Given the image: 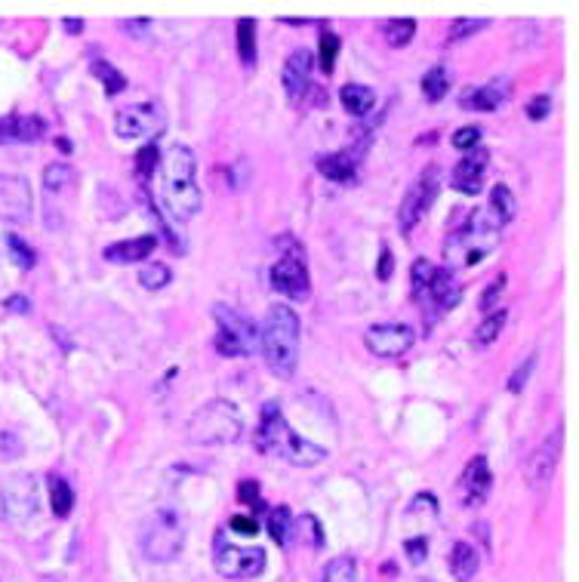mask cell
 I'll use <instances>...</instances> for the list:
<instances>
[{
    "label": "cell",
    "mask_w": 579,
    "mask_h": 582,
    "mask_svg": "<svg viewBox=\"0 0 579 582\" xmlns=\"http://www.w3.org/2000/svg\"><path fill=\"white\" fill-rule=\"evenodd\" d=\"M213 564L225 579H250L256 573H262L265 567V552L262 549H244V546H231L225 542V533L216 536V552H213Z\"/></svg>",
    "instance_id": "9"
},
{
    "label": "cell",
    "mask_w": 579,
    "mask_h": 582,
    "mask_svg": "<svg viewBox=\"0 0 579 582\" xmlns=\"http://www.w3.org/2000/svg\"><path fill=\"white\" fill-rule=\"evenodd\" d=\"M499 231H503V222L490 213V207H484L472 213V219L447 241V256L462 259V265H478L499 244Z\"/></svg>",
    "instance_id": "6"
},
{
    "label": "cell",
    "mask_w": 579,
    "mask_h": 582,
    "mask_svg": "<svg viewBox=\"0 0 579 582\" xmlns=\"http://www.w3.org/2000/svg\"><path fill=\"white\" fill-rule=\"evenodd\" d=\"M154 250H158V238L142 235V238H130V241H118V244L105 247V259L114 262V265H139Z\"/></svg>",
    "instance_id": "21"
},
{
    "label": "cell",
    "mask_w": 579,
    "mask_h": 582,
    "mask_svg": "<svg viewBox=\"0 0 579 582\" xmlns=\"http://www.w3.org/2000/svg\"><path fill=\"white\" fill-rule=\"evenodd\" d=\"M259 352L278 379H293L299 364V318L290 305H272L259 324Z\"/></svg>",
    "instance_id": "3"
},
{
    "label": "cell",
    "mask_w": 579,
    "mask_h": 582,
    "mask_svg": "<svg viewBox=\"0 0 579 582\" xmlns=\"http://www.w3.org/2000/svg\"><path fill=\"white\" fill-rule=\"evenodd\" d=\"M228 530L231 533H241V536H256L259 533V524L253 518H231L228 521Z\"/></svg>",
    "instance_id": "51"
},
{
    "label": "cell",
    "mask_w": 579,
    "mask_h": 582,
    "mask_svg": "<svg viewBox=\"0 0 579 582\" xmlns=\"http://www.w3.org/2000/svg\"><path fill=\"white\" fill-rule=\"evenodd\" d=\"M358 579V561L352 555H339L324 567L321 582H355Z\"/></svg>",
    "instance_id": "31"
},
{
    "label": "cell",
    "mask_w": 579,
    "mask_h": 582,
    "mask_svg": "<svg viewBox=\"0 0 579 582\" xmlns=\"http://www.w3.org/2000/svg\"><path fill=\"white\" fill-rule=\"evenodd\" d=\"M339 102H342V108L349 111V114H364L373 108V102H376V93L370 90V87H364V84H345L342 90H339Z\"/></svg>",
    "instance_id": "25"
},
{
    "label": "cell",
    "mask_w": 579,
    "mask_h": 582,
    "mask_svg": "<svg viewBox=\"0 0 579 582\" xmlns=\"http://www.w3.org/2000/svg\"><path fill=\"white\" fill-rule=\"evenodd\" d=\"M438 191H441V167L429 164L426 170L419 173V179L410 185V191L404 194V201H401V210H398L401 231H413L419 225V219L426 216L429 207L435 204Z\"/></svg>",
    "instance_id": "8"
},
{
    "label": "cell",
    "mask_w": 579,
    "mask_h": 582,
    "mask_svg": "<svg viewBox=\"0 0 579 582\" xmlns=\"http://www.w3.org/2000/svg\"><path fill=\"white\" fill-rule=\"evenodd\" d=\"M506 321H509V312H506V308H499V312H493L490 318H484V324H481L478 333H475V345H490V342H496L499 333H503V327H506Z\"/></svg>",
    "instance_id": "35"
},
{
    "label": "cell",
    "mask_w": 579,
    "mask_h": 582,
    "mask_svg": "<svg viewBox=\"0 0 579 582\" xmlns=\"http://www.w3.org/2000/svg\"><path fill=\"white\" fill-rule=\"evenodd\" d=\"M47 487H50V506H53V515H56V518H68L71 509H74V490H71V484H68L62 475H50V478H47Z\"/></svg>",
    "instance_id": "26"
},
{
    "label": "cell",
    "mask_w": 579,
    "mask_h": 582,
    "mask_svg": "<svg viewBox=\"0 0 579 582\" xmlns=\"http://www.w3.org/2000/svg\"><path fill=\"white\" fill-rule=\"evenodd\" d=\"M0 502H4L7 521L25 524L28 518H34L37 502H41V487H37V478H31V475L13 478L4 490H0Z\"/></svg>",
    "instance_id": "12"
},
{
    "label": "cell",
    "mask_w": 579,
    "mask_h": 582,
    "mask_svg": "<svg viewBox=\"0 0 579 582\" xmlns=\"http://www.w3.org/2000/svg\"><path fill=\"white\" fill-rule=\"evenodd\" d=\"M238 499H241V502H247V506H253V509H262L259 484H256V481H244V484H238Z\"/></svg>",
    "instance_id": "49"
},
{
    "label": "cell",
    "mask_w": 579,
    "mask_h": 582,
    "mask_svg": "<svg viewBox=\"0 0 579 582\" xmlns=\"http://www.w3.org/2000/svg\"><path fill=\"white\" fill-rule=\"evenodd\" d=\"M315 167L321 176H327L330 182H339V185H355V179H358V158H352V151L318 154Z\"/></svg>",
    "instance_id": "22"
},
{
    "label": "cell",
    "mask_w": 579,
    "mask_h": 582,
    "mask_svg": "<svg viewBox=\"0 0 579 582\" xmlns=\"http://www.w3.org/2000/svg\"><path fill=\"white\" fill-rule=\"evenodd\" d=\"M481 127H462V130H456L453 133V145L456 148H462V151H475V145L481 142Z\"/></svg>",
    "instance_id": "44"
},
{
    "label": "cell",
    "mask_w": 579,
    "mask_h": 582,
    "mask_svg": "<svg viewBox=\"0 0 579 582\" xmlns=\"http://www.w3.org/2000/svg\"><path fill=\"white\" fill-rule=\"evenodd\" d=\"M459 299H462V287L453 284V275H450L447 268H435L429 287L416 296V302L422 305V315H426V324H432L441 315H447Z\"/></svg>",
    "instance_id": "11"
},
{
    "label": "cell",
    "mask_w": 579,
    "mask_h": 582,
    "mask_svg": "<svg viewBox=\"0 0 579 582\" xmlns=\"http://www.w3.org/2000/svg\"><path fill=\"white\" fill-rule=\"evenodd\" d=\"M416 342V333L407 324H373L364 333L367 352L376 358H401L407 355Z\"/></svg>",
    "instance_id": "14"
},
{
    "label": "cell",
    "mask_w": 579,
    "mask_h": 582,
    "mask_svg": "<svg viewBox=\"0 0 579 582\" xmlns=\"http://www.w3.org/2000/svg\"><path fill=\"white\" fill-rule=\"evenodd\" d=\"M170 278H173V271H170L164 262L142 265V271H139V284H142L145 290H164V287L170 284Z\"/></svg>",
    "instance_id": "34"
},
{
    "label": "cell",
    "mask_w": 579,
    "mask_h": 582,
    "mask_svg": "<svg viewBox=\"0 0 579 582\" xmlns=\"http://www.w3.org/2000/svg\"><path fill=\"white\" fill-rule=\"evenodd\" d=\"M158 170H161V204H164V210L173 219H182V222L191 219V216H198L201 188L195 185L198 161H195V154H191V148L170 145L161 154Z\"/></svg>",
    "instance_id": "1"
},
{
    "label": "cell",
    "mask_w": 579,
    "mask_h": 582,
    "mask_svg": "<svg viewBox=\"0 0 579 582\" xmlns=\"http://www.w3.org/2000/svg\"><path fill=\"white\" fill-rule=\"evenodd\" d=\"M484 28H487V19H456V22L450 25L447 44L453 47L456 41H466V37H472V34H478V31H484Z\"/></svg>",
    "instance_id": "38"
},
{
    "label": "cell",
    "mask_w": 579,
    "mask_h": 582,
    "mask_svg": "<svg viewBox=\"0 0 579 582\" xmlns=\"http://www.w3.org/2000/svg\"><path fill=\"white\" fill-rule=\"evenodd\" d=\"M422 96H426V102H441L450 90V74L444 65H435L426 71V77H422Z\"/></svg>",
    "instance_id": "28"
},
{
    "label": "cell",
    "mask_w": 579,
    "mask_h": 582,
    "mask_svg": "<svg viewBox=\"0 0 579 582\" xmlns=\"http://www.w3.org/2000/svg\"><path fill=\"white\" fill-rule=\"evenodd\" d=\"M4 305H7V312H19V315H28V312H31V308H28V299H25V296H10Z\"/></svg>",
    "instance_id": "52"
},
{
    "label": "cell",
    "mask_w": 579,
    "mask_h": 582,
    "mask_svg": "<svg viewBox=\"0 0 579 582\" xmlns=\"http://www.w3.org/2000/svg\"><path fill=\"white\" fill-rule=\"evenodd\" d=\"M392 275H395V256H392L389 247H382L379 250V262H376V278L379 281H389Z\"/></svg>",
    "instance_id": "48"
},
{
    "label": "cell",
    "mask_w": 579,
    "mask_h": 582,
    "mask_svg": "<svg viewBox=\"0 0 579 582\" xmlns=\"http://www.w3.org/2000/svg\"><path fill=\"white\" fill-rule=\"evenodd\" d=\"M490 213L499 219V222H512V216H515V194L509 191V185H493V191H490Z\"/></svg>",
    "instance_id": "30"
},
{
    "label": "cell",
    "mask_w": 579,
    "mask_h": 582,
    "mask_svg": "<svg viewBox=\"0 0 579 582\" xmlns=\"http://www.w3.org/2000/svg\"><path fill=\"white\" fill-rule=\"evenodd\" d=\"M142 555L154 564H170L185 549V521L176 509H154L139 530Z\"/></svg>",
    "instance_id": "5"
},
{
    "label": "cell",
    "mask_w": 579,
    "mask_h": 582,
    "mask_svg": "<svg viewBox=\"0 0 579 582\" xmlns=\"http://www.w3.org/2000/svg\"><path fill=\"white\" fill-rule=\"evenodd\" d=\"M44 118L37 114H10L0 121V145H22V142H37L44 139Z\"/></svg>",
    "instance_id": "20"
},
{
    "label": "cell",
    "mask_w": 579,
    "mask_h": 582,
    "mask_svg": "<svg viewBox=\"0 0 579 582\" xmlns=\"http://www.w3.org/2000/svg\"><path fill=\"white\" fill-rule=\"evenodd\" d=\"M413 34H416V22L413 19H392L389 25H385V44L401 50L413 41Z\"/></svg>",
    "instance_id": "33"
},
{
    "label": "cell",
    "mask_w": 579,
    "mask_h": 582,
    "mask_svg": "<svg viewBox=\"0 0 579 582\" xmlns=\"http://www.w3.org/2000/svg\"><path fill=\"white\" fill-rule=\"evenodd\" d=\"M256 450L265 453V456H278V459H287L290 465H299V469H312V465L324 462L327 450L312 444V441H302L293 429L290 422L284 419L281 407L275 401H268L259 413V429H256V438H253Z\"/></svg>",
    "instance_id": "2"
},
{
    "label": "cell",
    "mask_w": 579,
    "mask_h": 582,
    "mask_svg": "<svg viewBox=\"0 0 579 582\" xmlns=\"http://www.w3.org/2000/svg\"><path fill=\"white\" fill-rule=\"evenodd\" d=\"M426 546H429V542L426 539H407L404 542V549H407V555H410V561L413 564H422V561H426Z\"/></svg>",
    "instance_id": "50"
},
{
    "label": "cell",
    "mask_w": 579,
    "mask_h": 582,
    "mask_svg": "<svg viewBox=\"0 0 579 582\" xmlns=\"http://www.w3.org/2000/svg\"><path fill=\"white\" fill-rule=\"evenodd\" d=\"M490 164V154L475 148L466 158H459V164L453 167V188L466 191V194H478L484 188V170Z\"/></svg>",
    "instance_id": "19"
},
{
    "label": "cell",
    "mask_w": 579,
    "mask_h": 582,
    "mask_svg": "<svg viewBox=\"0 0 579 582\" xmlns=\"http://www.w3.org/2000/svg\"><path fill=\"white\" fill-rule=\"evenodd\" d=\"M244 432V419L241 410L225 401V398H213L207 401L201 410H195L188 416L185 425V435L191 444L198 447H225V444H235Z\"/></svg>",
    "instance_id": "4"
},
{
    "label": "cell",
    "mask_w": 579,
    "mask_h": 582,
    "mask_svg": "<svg viewBox=\"0 0 579 582\" xmlns=\"http://www.w3.org/2000/svg\"><path fill=\"white\" fill-rule=\"evenodd\" d=\"M90 74L96 77V81H102V87H105L108 96H118V93L127 90V77H124L118 68H114L111 62H105V59H96V62L90 65Z\"/></svg>",
    "instance_id": "27"
},
{
    "label": "cell",
    "mask_w": 579,
    "mask_h": 582,
    "mask_svg": "<svg viewBox=\"0 0 579 582\" xmlns=\"http://www.w3.org/2000/svg\"><path fill=\"white\" fill-rule=\"evenodd\" d=\"M506 290V275H499L484 293H481V312H490V308L496 305V299H499V293Z\"/></svg>",
    "instance_id": "47"
},
{
    "label": "cell",
    "mask_w": 579,
    "mask_h": 582,
    "mask_svg": "<svg viewBox=\"0 0 579 582\" xmlns=\"http://www.w3.org/2000/svg\"><path fill=\"white\" fill-rule=\"evenodd\" d=\"M478 564H481V555L469 542H456L450 549V573L456 582H469L478 573Z\"/></svg>",
    "instance_id": "24"
},
{
    "label": "cell",
    "mask_w": 579,
    "mask_h": 582,
    "mask_svg": "<svg viewBox=\"0 0 579 582\" xmlns=\"http://www.w3.org/2000/svg\"><path fill=\"white\" fill-rule=\"evenodd\" d=\"M34 207V194L28 179L0 173V219L4 222H28Z\"/></svg>",
    "instance_id": "16"
},
{
    "label": "cell",
    "mask_w": 579,
    "mask_h": 582,
    "mask_svg": "<svg viewBox=\"0 0 579 582\" xmlns=\"http://www.w3.org/2000/svg\"><path fill=\"white\" fill-rule=\"evenodd\" d=\"M490 487H493V475H490L487 459H484V456L469 459L466 472H462V478H459L462 506H466V509H478L481 502L490 496Z\"/></svg>",
    "instance_id": "17"
},
{
    "label": "cell",
    "mask_w": 579,
    "mask_h": 582,
    "mask_svg": "<svg viewBox=\"0 0 579 582\" xmlns=\"http://www.w3.org/2000/svg\"><path fill=\"white\" fill-rule=\"evenodd\" d=\"M158 161H161V151L154 148V145H145V148L136 154V170H139V176L148 179L154 170H158Z\"/></svg>",
    "instance_id": "42"
},
{
    "label": "cell",
    "mask_w": 579,
    "mask_h": 582,
    "mask_svg": "<svg viewBox=\"0 0 579 582\" xmlns=\"http://www.w3.org/2000/svg\"><path fill=\"white\" fill-rule=\"evenodd\" d=\"M62 25H65V31H71V34H81V28H84L81 19H65Z\"/></svg>",
    "instance_id": "53"
},
{
    "label": "cell",
    "mask_w": 579,
    "mask_h": 582,
    "mask_svg": "<svg viewBox=\"0 0 579 582\" xmlns=\"http://www.w3.org/2000/svg\"><path fill=\"white\" fill-rule=\"evenodd\" d=\"M312 65H315L312 50H296V53L284 62L281 81H284V90H287L290 102H296V105L305 99L308 90H312Z\"/></svg>",
    "instance_id": "18"
},
{
    "label": "cell",
    "mask_w": 579,
    "mask_h": 582,
    "mask_svg": "<svg viewBox=\"0 0 579 582\" xmlns=\"http://www.w3.org/2000/svg\"><path fill=\"white\" fill-rule=\"evenodd\" d=\"M272 287L278 293H284L287 299H308L312 293V278H308V265H305V256L302 250L293 244V253L281 256L275 265H272Z\"/></svg>",
    "instance_id": "10"
},
{
    "label": "cell",
    "mask_w": 579,
    "mask_h": 582,
    "mask_svg": "<svg viewBox=\"0 0 579 582\" xmlns=\"http://www.w3.org/2000/svg\"><path fill=\"white\" fill-rule=\"evenodd\" d=\"M235 34H238V59L244 62V68H253L256 65V22L241 19Z\"/></svg>",
    "instance_id": "29"
},
{
    "label": "cell",
    "mask_w": 579,
    "mask_h": 582,
    "mask_svg": "<svg viewBox=\"0 0 579 582\" xmlns=\"http://www.w3.org/2000/svg\"><path fill=\"white\" fill-rule=\"evenodd\" d=\"M22 456V441L13 432H0V462Z\"/></svg>",
    "instance_id": "45"
},
{
    "label": "cell",
    "mask_w": 579,
    "mask_h": 582,
    "mask_svg": "<svg viewBox=\"0 0 579 582\" xmlns=\"http://www.w3.org/2000/svg\"><path fill=\"white\" fill-rule=\"evenodd\" d=\"M339 37L333 31H324L321 34V50H318V59H321V71L324 74H333L336 68V56H339Z\"/></svg>",
    "instance_id": "36"
},
{
    "label": "cell",
    "mask_w": 579,
    "mask_h": 582,
    "mask_svg": "<svg viewBox=\"0 0 579 582\" xmlns=\"http://www.w3.org/2000/svg\"><path fill=\"white\" fill-rule=\"evenodd\" d=\"M71 179H74V170L68 164H50L44 170V188L47 191H62Z\"/></svg>",
    "instance_id": "39"
},
{
    "label": "cell",
    "mask_w": 579,
    "mask_h": 582,
    "mask_svg": "<svg viewBox=\"0 0 579 582\" xmlns=\"http://www.w3.org/2000/svg\"><path fill=\"white\" fill-rule=\"evenodd\" d=\"M7 247L13 250V259L22 265V268H34V262H37V253L19 238V235H7Z\"/></svg>",
    "instance_id": "43"
},
{
    "label": "cell",
    "mask_w": 579,
    "mask_h": 582,
    "mask_svg": "<svg viewBox=\"0 0 579 582\" xmlns=\"http://www.w3.org/2000/svg\"><path fill=\"white\" fill-rule=\"evenodd\" d=\"M533 370H536V355H527V358H524V364H521V367L509 376V382H506L509 392L521 395V392H524V385H527V379L533 376Z\"/></svg>",
    "instance_id": "41"
},
{
    "label": "cell",
    "mask_w": 579,
    "mask_h": 582,
    "mask_svg": "<svg viewBox=\"0 0 579 582\" xmlns=\"http://www.w3.org/2000/svg\"><path fill=\"white\" fill-rule=\"evenodd\" d=\"M213 318L219 324L213 345L222 358H247L259 348V324H253L247 315L228 305H213Z\"/></svg>",
    "instance_id": "7"
},
{
    "label": "cell",
    "mask_w": 579,
    "mask_h": 582,
    "mask_svg": "<svg viewBox=\"0 0 579 582\" xmlns=\"http://www.w3.org/2000/svg\"><path fill=\"white\" fill-rule=\"evenodd\" d=\"M268 533H272V539L278 542V546H287V539L293 533V515L287 506H278L268 512Z\"/></svg>",
    "instance_id": "32"
},
{
    "label": "cell",
    "mask_w": 579,
    "mask_h": 582,
    "mask_svg": "<svg viewBox=\"0 0 579 582\" xmlns=\"http://www.w3.org/2000/svg\"><path fill=\"white\" fill-rule=\"evenodd\" d=\"M432 275H435V265H432L429 259H416V262H413V275H410V290H413V296H419L422 290L429 287Z\"/></svg>",
    "instance_id": "40"
},
{
    "label": "cell",
    "mask_w": 579,
    "mask_h": 582,
    "mask_svg": "<svg viewBox=\"0 0 579 582\" xmlns=\"http://www.w3.org/2000/svg\"><path fill=\"white\" fill-rule=\"evenodd\" d=\"M509 93H512L509 81L506 77H499V81H490L478 90H469L466 96H462V102H466V108H472V111H496L509 99Z\"/></svg>",
    "instance_id": "23"
},
{
    "label": "cell",
    "mask_w": 579,
    "mask_h": 582,
    "mask_svg": "<svg viewBox=\"0 0 579 582\" xmlns=\"http://www.w3.org/2000/svg\"><path fill=\"white\" fill-rule=\"evenodd\" d=\"M296 530H299L302 542H308V546H315V549L324 546V530H321V521L315 515H302L296 521Z\"/></svg>",
    "instance_id": "37"
},
{
    "label": "cell",
    "mask_w": 579,
    "mask_h": 582,
    "mask_svg": "<svg viewBox=\"0 0 579 582\" xmlns=\"http://www.w3.org/2000/svg\"><path fill=\"white\" fill-rule=\"evenodd\" d=\"M561 429L552 432L543 444H539L527 462H524V478H527V487L530 490H546L555 478V469H558V453H561Z\"/></svg>",
    "instance_id": "15"
},
{
    "label": "cell",
    "mask_w": 579,
    "mask_h": 582,
    "mask_svg": "<svg viewBox=\"0 0 579 582\" xmlns=\"http://www.w3.org/2000/svg\"><path fill=\"white\" fill-rule=\"evenodd\" d=\"M549 111H552V99L549 96H536V99L527 102V118L530 121H546Z\"/></svg>",
    "instance_id": "46"
},
{
    "label": "cell",
    "mask_w": 579,
    "mask_h": 582,
    "mask_svg": "<svg viewBox=\"0 0 579 582\" xmlns=\"http://www.w3.org/2000/svg\"><path fill=\"white\" fill-rule=\"evenodd\" d=\"M114 130L121 139H151L164 130V114L158 105H130L114 114Z\"/></svg>",
    "instance_id": "13"
}]
</instances>
